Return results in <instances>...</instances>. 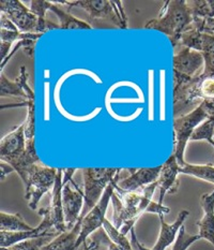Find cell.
<instances>
[{"instance_id": "6da1fadb", "label": "cell", "mask_w": 214, "mask_h": 250, "mask_svg": "<svg viewBox=\"0 0 214 250\" xmlns=\"http://www.w3.org/2000/svg\"><path fill=\"white\" fill-rule=\"evenodd\" d=\"M156 188L157 182L134 192L124 191L118 185L115 188L111 201L114 208L113 226L123 235H127V233L133 229L135 222L144 213H153L158 216L171 211L166 206L152 201Z\"/></svg>"}, {"instance_id": "7a4b0ae2", "label": "cell", "mask_w": 214, "mask_h": 250, "mask_svg": "<svg viewBox=\"0 0 214 250\" xmlns=\"http://www.w3.org/2000/svg\"><path fill=\"white\" fill-rule=\"evenodd\" d=\"M174 115L182 116L186 108L197 102H206L214 108V78L202 71L193 78L174 71Z\"/></svg>"}, {"instance_id": "3957f363", "label": "cell", "mask_w": 214, "mask_h": 250, "mask_svg": "<svg viewBox=\"0 0 214 250\" xmlns=\"http://www.w3.org/2000/svg\"><path fill=\"white\" fill-rule=\"evenodd\" d=\"M188 1L185 0H168L164 3L160 14L146 24V29H155L165 34L175 48L180 43L181 37L193 25Z\"/></svg>"}, {"instance_id": "277c9868", "label": "cell", "mask_w": 214, "mask_h": 250, "mask_svg": "<svg viewBox=\"0 0 214 250\" xmlns=\"http://www.w3.org/2000/svg\"><path fill=\"white\" fill-rule=\"evenodd\" d=\"M0 10L23 34H44L54 29H60V26L53 21L38 18L19 0H1Z\"/></svg>"}, {"instance_id": "5b68a950", "label": "cell", "mask_w": 214, "mask_h": 250, "mask_svg": "<svg viewBox=\"0 0 214 250\" xmlns=\"http://www.w3.org/2000/svg\"><path fill=\"white\" fill-rule=\"evenodd\" d=\"M56 4L67 5L70 12L73 8H81L89 14L90 21H106L113 23L121 29L128 28L127 18L123 12L121 1H109V0H75V1H53Z\"/></svg>"}, {"instance_id": "8992f818", "label": "cell", "mask_w": 214, "mask_h": 250, "mask_svg": "<svg viewBox=\"0 0 214 250\" xmlns=\"http://www.w3.org/2000/svg\"><path fill=\"white\" fill-rule=\"evenodd\" d=\"M210 118L214 119V108L206 102H201L199 106L194 111L175 118L174 129L175 132V147L174 154L180 167L185 165L183 155L186 143L191 139L192 134L194 133L195 129L200 123Z\"/></svg>"}, {"instance_id": "52a82bcc", "label": "cell", "mask_w": 214, "mask_h": 250, "mask_svg": "<svg viewBox=\"0 0 214 250\" xmlns=\"http://www.w3.org/2000/svg\"><path fill=\"white\" fill-rule=\"evenodd\" d=\"M121 168L114 167H87L83 168L84 197L85 204L81 217H85L95 206L100 202L104 192L115 176Z\"/></svg>"}, {"instance_id": "ba28073f", "label": "cell", "mask_w": 214, "mask_h": 250, "mask_svg": "<svg viewBox=\"0 0 214 250\" xmlns=\"http://www.w3.org/2000/svg\"><path fill=\"white\" fill-rule=\"evenodd\" d=\"M58 168L44 166L42 162L31 167L26 182L25 199L29 201L28 206L32 210L38 208L40 200L49 190L54 188Z\"/></svg>"}, {"instance_id": "9c48e42d", "label": "cell", "mask_w": 214, "mask_h": 250, "mask_svg": "<svg viewBox=\"0 0 214 250\" xmlns=\"http://www.w3.org/2000/svg\"><path fill=\"white\" fill-rule=\"evenodd\" d=\"M119 173L115 176L111 184L108 185V187L106 188L105 192H104L100 202H98L85 217H83V219H81V230L78 244H76V250H78L81 246L85 245L88 236L103 227L104 221L106 219L105 214L108 208V203L112 201V197L115 192V188H116L118 185Z\"/></svg>"}, {"instance_id": "30bf717a", "label": "cell", "mask_w": 214, "mask_h": 250, "mask_svg": "<svg viewBox=\"0 0 214 250\" xmlns=\"http://www.w3.org/2000/svg\"><path fill=\"white\" fill-rule=\"evenodd\" d=\"M38 214L43 217L41 224L35 228L31 231H21V232H1L0 231V247L1 248H9L15 244L24 242L27 240H32V238L39 237H54L56 238L60 235L55 230L53 222L49 218L46 208H41L38 211Z\"/></svg>"}, {"instance_id": "8fae6325", "label": "cell", "mask_w": 214, "mask_h": 250, "mask_svg": "<svg viewBox=\"0 0 214 250\" xmlns=\"http://www.w3.org/2000/svg\"><path fill=\"white\" fill-rule=\"evenodd\" d=\"M71 181V179H70ZM70 181L68 183H63L62 188V206L64 221L67 226V230H71L76 225L80 218L81 208H84L85 197L84 192L78 185H74L75 189L71 188Z\"/></svg>"}, {"instance_id": "7c38bea8", "label": "cell", "mask_w": 214, "mask_h": 250, "mask_svg": "<svg viewBox=\"0 0 214 250\" xmlns=\"http://www.w3.org/2000/svg\"><path fill=\"white\" fill-rule=\"evenodd\" d=\"M202 66H205L204 54L190 47H178V53L174 56V71L193 78L201 72Z\"/></svg>"}, {"instance_id": "4fadbf2b", "label": "cell", "mask_w": 214, "mask_h": 250, "mask_svg": "<svg viewBox=\"0 0 214 250\" xmlns=\"http://www.w3.org/2000/svg\"><path fill=\"white\" fill-rule=\"evenodd\" d=\"M26 151V137L25 125H20L13 131L8 133L0 142V158L5 164L19 159Z\"/></svg>"}, {"instance_id": "5bb4252c", "label": "cell", "mask_w": 214, "mask_h": 250, "mask_svg": "<svg viewBox=\"0 0 214 250\" xmlns=\"http://www.w3.org/2000/svg\"><path fill=\"white\" fill-rule=\"evenodd\" d=\"M63 168H58L56 182H55L53 193H52V202L51 205L46 208L47 213L51 218L55 230L58 233L67 232V226L64 221V214H63V206H62V188H63V181H62Z\"/></svg>"}, {"instance_id": "9a60e30c", "label": "cell", "mask_w": 214, "mask_h": 250, "mask_svg": "<svg viewBox=\"0 0 214 250\" xmlns=\"http://www.w3.org/2000/svg\"><path fill=\"white\" fill-rule=\"evenodd\" d=\"M129 171L131 172V175L128 178L123 179L122 182H120L118 186L124 191L134 192L139 191V190L149 186V185L157 182L162 171V166L139 168V170L130 168Z\"/></svg>"}, {"instance_id": "2e32d148", "label": "cell", "mask_w": 214, "mask_h": 250, "mask_svg": "<svg viewBox=\"0 0 214 250\" xmlns=\"http://www.w3.org/2000/svg\"><path fill=\"white\" fill-rule=\"evenodd\" d=\"M179 164L175 154L169 157L165 164L162 165V171L160 177L157 179V188L160 190L158 204L163 205V201L167 193L174 194L178 191V174Z\"/></svg>"}, {"instance_id": "e0dca14e", "label": "cell", "mask_w": 214, "mask_h": 250, "mask_svg": "<svg viewBox=\"0 0 214 250\" xmlns=\"http://www.w3.org/2000/svg\"><path fill=\"white\" fill-rule=\"evenodd\" d=\"M189 215V210H181L177 219L173 224H167L164 220V215H158V218L161 221V232L156 245L150 250H166L168 246H171L174 242H175V235L179 233L181 227L184 225V221Z\"/></svg>"}, {"instance_id": "ac0fdd59", "label": "cell", "mask_w": 214, "mask_h": 250, "mask_svg": "<svg viewBox=\"0 0 214 250\" xmlns=\"http://www.w3.org/2000/svg\"><path fill=\"white\" fill-rule=\"evenodd\" d=\"M200 205L204 210V217L197 222L200 238L211 243L214 247V190L200 197Z\"/></svg>"}, {"instance_id": "d6986e66", "label": "cell", "mask_w": 214, "mask_h": 250, "mask_svg": "<svg viewBox=\"0 0 214 250\" xmlns=\"http://www.w3.org/2000/svg\"><path fill=\"white\" fill-rule=\"evenodd\" d=\"M180 46L190 47L202 54H214V36L204 34L191 27L181 37L179 45L175 48Z\"/></svg>"}, {"instance_id": "ffe728a7", "label": "cell", "mask_w": 214, "mask_h": 250, "mask_svg": "<svg viewBox=\"0 0 214 250\" xmlns=\"http://www.w3.org/2000/svg\"><path fill=\"white\" fill-rule=\"evenodd\" d=\"M81 219L83 217H80L72 229L54 238L51 243L44 246L42 250H76V244H78L81 230Z\"/></svg>"}, {"instance_id": "44dd1931", "label": "cell", "mask_w": 214, "mask_h": 250, "mask_svg": "<svg viewBox=\"0 0 214 250\" xmlns=\"http://www.w3.org/2000/svg\"><path fill=\"white\" fill-rule=\"evenodd\" d=\"M41 36L42 34H23L19 29L8 30L1 28V30H0V39H1V41H0V43H1V45H0V47H1L0 48V52H1V62L9 56L8 53L14 41L38 40Z\"/></svg>"}, {"instance_id": "7402d4cb", "label": "cell", "mask_w": 214, "mask_h": 250, "mask_svg": "<svg viewBox=\"0 0 214 250\" xmlns=\"http://www.w3.org/2000/svg\"><path fill=\"white\" fill-rule=\"evenodd\" d=\"M28 78V74L26 72V68L21 67L20 68V73L19 77L16 80V82H12V81L8 80L4 75L1 73L0 74V95L1 97L4 96H18L25 98V99H28V95L26 94V91L23 87V83L25 79Z\"/></svg>"}, {"instance_id": "603a6c76", "label": "cell", "mask_w": 214, "mask_h": 250, "mask_svg": "<svg viewBox=\"0 0 214 250\" xmlns=\"http://www.w3.org/2000/svg\"><path fill=\"white\" fill-rule=\"evenodd\" d=\"M51 7L49 10L56 14L60 20V29H91L92 27L86 23L84 21H80L78 19L74 18L73 15H71L68 11H64L61 5H58L51 1Z\"/></svg>"}, {"instance_id": "cb8c5ba5", "label": "cell", "mask_w": 214, "mask_h": 250, "mask_svg": "<svg viewBox=\"0 0 214 250\" xmlns=\"http://www.w3.org/2000/svg\"><path fill=\"white\" fill-rule=\"evenodd\" d=\"M35 228L26 224L20 214H7L1 211L0 213V230L1 232H21L31 231Z\"/></svg>"}, {"instance_id": "d4e9b609", "label": "cell", "mask_w": 214, "mask_h": 250, "mask_svg": "<svg viewBox=\"0 0 214 250\" xmlns=\"http://www.w3.org/2000/svg\"><path fill=\"white\" fill-rule=\"evenodd\" d=\"M179 172L186 174V175L197 177L199 179H202V181H206L214 185V166L212 165L198 166L189 165L185 162L184 166H179Z\"/></svg>"}, {"instance_id": "484cf974", "label": "cell", "mask_w": 214, "mask_h": 250, "mask_svg": "<svg viewBox=\"0 0 214 250\" xmlns=\"http://www.w3.org/2000/svg\"><path fill=\"white\" fill-rule=\"evenodd\" d=\"M188 4L194 19H214V0H194Z\"/></svg>"}, {"instance_id": "4316f807", "label": "cell", "mask_w": 214, "mask_h": 250, "mask_svg": "<svg viewBox=\"0 0 214 250\" xmlns=\"http://www.w3.org/2000/svg\"><path fill=\"white\" fill-rule=\"evenodd\" d=\"M213 133H214V119L210 118V119H207L201 126H198L195 129V131L193 134H192L190 140L192 141L206 140L214 147Z\"/></svg>"}, {"instance_id": "83f0119b", "label": "cell", "mask_w": 214, "mask_h": 250, "mask_svg": "<svg viewBox=\"0 0 214 250\" xmlns=\"http://www.w3.org/2000/svg\"><path fill=\"white\" fill-rule=\"evenodd\" d=\"M54 237H39L32 238V240H27L15 244L9 248H1V250H42L44 246H46L48 243L53 241Z\"/></svg>"}, {"instance_id": "f1b7e54d", "label": "cell", "mask_w": 214, "mask_h": 250, "mask_svg": "<svg viewBox=\"0 0 214 250\" xmlns=\"http://www.w3.org/2000/svg\"><path fill=\"white\" fill-rule=\"evenodd\" d=\"M198 240H200V236L198 234L197 235L188 234L185 231V227L183 225L181 227V229L178 233L177 240H175V242L174 243L172 250H188L192 244H194Z\"/></svg>"}, {"instance_id": "f546056e", "label": "cell", "mask_w": 214, "mask_h": 250, "mask_svg": "<svg viewBox=\"0 0 214 250\" xmlns=\"http://www.w3.org/2000/svg\"><path fill=\"white\" fill-rule=\"evenodd\" d=\"M192 27L200 32H204V34L214 36V19H209V20L194 19Z\"/></svg>"}, {"instance_id": "4dcf8cb0", "label": "cell", "mask_w": 214, "mask_h": 250, "mask_svg": "<svg viewBox=\"0 0 214 250\" xmlns=\"http://www.w3.org/2000/svg\"><path fill=\"white\" fill-rule=\"evenodd\" d=\"M51 3V1H46V0H34V1H31L30 10L38 18H40L41 20H45V13L47 10H49Z\"/></svg>"}, {"instance_id": "1f68e13d", "label": "cell", "mask_w": 214, "mask_h": 250, "mask_svg": "<svg viewBox=\"0 0 214 250\" xmlns=\"http://www.w3.org/2000/svg\"><path fill=\"white\" fill-rule=\"evenodd\" d=\"M204 57L205 68L202 70V74L214 78V54H204Z\"/></svg>"}, {"instance_id": "d6a6232c", "label": "cell", "mask_w": 214, "mask_h": 250, "mask_svg": "<svg viewBox=\"0 0 214 250\" xmlns=\"http://www.w3.org/2000/svg\"><path fill=\"white\" fill-rule=\"evenodd\" d=\"M0 171H1V181H3L4 177L7 176L8 174L14 172V168L9 164H5V162L1 161V165H0Z\"/></svg>"}]
</instances>
